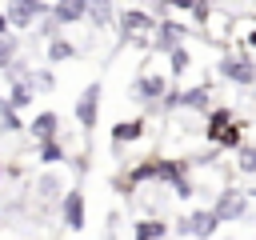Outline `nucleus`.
<instances>
[{"instance_id": "nucleus-1", "label": "nucleus", "mask_w": 256, "mask_h": 240, "mask_svg": "<svg viewBox=\"0 0 256 240\" xmlns=\"http://www.w3.org/2000/svg\"><path fill=\"white\" fill-rule=\"evenodd\" d=\"M188 160L184 156H156V184H168L180 200H188L196 188H192V176H188Z\"/></svg>"}, {"instance_id": "nucleus-2", "label": "nucleus", "mask_w": 256, "mask_h": 240, "mask_svg": "<svg viewBox=\"0 0 256 240\" xmlns=\"http://www.w3.org/2000/svg\"><path fill=\"white\" fill-rule=\"evenodd\" d=\"M116 24H120L124 44H148V48H152V32H156V16H152V12H144V8H124V12L116 16Z\"/></svg>"}, {"instance_id": "nucleus-3", "label": "nucleus", "mask_w": 256, "mask_h": 240, "mask_svg": "<svg viewBox=\"0 0 256 240\" xmlns=\"http://www.w3.org/2000/svg\"><path fill=\"white\" fill-rule=\"evenodd\" d=\"M216 76L228 80V84H240V88H252L256 84V60L248 52H228L216 60Z\"/></svg>"}, {"instance_id": "nucleus-4", "label": "nucleus", "mask_w": 256, "mask_h": 240, "mask_svg": "<svg viewBox=\"0 0 256 240\" xmlns=\"http://www.w3.org/2000/svg\"><path fill=\"white\" fill-rule=\"evenodd\" d=\"M160 108H188V112H208L212 108V88L208 84H196V88H168Z\"/></svg>"}, {"instance_id": "nucleus-5", "label": "nucleus", "mask_w": 256, "mask_h": 240, "mask_svg": "<svg viewBox=\"0 0 256 240\" xmlns=\"http://www.w3.org/2000/svg\"><path fill=\"white\" fill-rule=\"evenodd\" d=\"M172 232L176 236H216L220 232V216H216V208H192L188 216H180L172 224Z\"/></svg>"}, {"instance_id": "nucleus-6", "label": "nucleus", "mask_w": 256, "mask_h": 240, "mask_svg": "<svg viewBox=\"0 0 256 240\" xmlns=\"http://www.w3.org/2000/svg\"><path fill=\"white\" fill-rule=\"evenodd\" d=\"M164 92H168V76H164V72H140V76L132 80V96L144 100V104H152V108H160Z\"/></svg>"}, {"instance_id": "nucleus-7", "label": "nucleus", "mask_w": 256, "mask_h": 240, "mask_svg": "<svg viewBox=\"0 0 256 240\" xmlns=\"http://www.w3.org/2000/svg\"><path fill=\"white\" fill-rule=\"evenodd\" d=\"M216 216H220V224H232V220H244L248 216V192H240V188H220V196H216Z\"/></svg>"}, {"instance_id": "nucleus-8", "label": "nucleus", "mask_w": 256, "mask_h": 240, "mask_svg": "<svg viewBox=\"0 0 256 240\" xmlns=\"http://www.w3.org/2000/svg\"><path fill=\"white\" fill-rule=\"evenodd\" d=\"M184 40H188V24H184V20H168V16L156 20V32H152V48H156V52H172V48L184 44Z\"/></svg>"}, {"instance_id": "nucleus-9", "label": "nucleus", "mask_w": 256, "mask_h": 240, "mask_svg": "<svg viewBox=\"0 0 256 240\" xmlns=\"http://www.w3.org/2000/svg\"><path fill=\"white\" fill-rule=\"evenodd\" d=\"M84 216H88V204H84V192L80 188H68L60 196V220L68 232H84Z\"/></svg>"}, {"instance_id": "nucleus-10", "label": "nucleus", "mask_w": 256, "mask_h": 240, "mask_svg": "<svg viewBox=\"0 0 256 240\" xmlns=\"http://www.w3.org/2000/svg\"><path fill=\"white\" fill-rule=\"evenodd\" d=\"M96 120H100V84H88V88L76 96V124H80L84 132H92Z\"/></svg>"}, {"instance_id": "nucleus-11", "label": "nucleus", "mask_w": 256, "mask_h": 240, "mask_svg": "<svg viewBox=\"0 0 256 240\" xmlns=\"http://www.w3.org/2000/svg\"><path fill=\"white\" fill-rule=\"evenodd\" d=\"M8 24L20 32V28H32V20H40L44 12H48V4L44 0H8Z\"/></svg>"}, {"instance_id": "nucleus-12", "label": "nucleus", "mask_w": 256, "mask_h": 240, "mask_svg": "<svg viewBox=\"0 0 256 240\" xmlns=\"http://www.w3.org/2000/svg\"><path fill=\"white\" fill-rule=\"evenodd\" d=\"M28 132H32L36 140H52V136H60V116H56L52 108H44V112H36V116H32Z\"/></svg>"}, {"instance_id": "nucleus-13", "label": "nucleus", "mask_w": 256, "mask_h": 240, "mask_svg": "<svg viewBox=\"0 0 256 240\" xmlns=\"http://www.w3.org/2000/svg\"><path fill=\"white\" fill-rule=\"evenodd\" d=\"M148 132V124L136 116V120H120V124H112V144L116 148H124V144H136L140 136Z\"/></svg>"}, {"instance_id": "nucleus-14", "label": "nucleus", "mask_w": 256, "mask_h": 240, "mask_svg": "<svg viewBox=\"0 0 256 240\" xmlns=\"http://www.w3.org/2000/svg\"><path fill=\"white\" fill-rule=\"evenodd\" d=\"M52 16L60 24H80V20H88V0H56Z\"/></svg>"}, {"instance_id": "nucleus-15", "label": "nucleus", "mask_w": 256, "mask_h": 240, "mask_svg": "<svg viewBox=\"0 0 256 240\" xmlns=\"http://www.w3.org/2000/svg\"><path fill=\"white\" fill-rule=\"evenodd\" d=\"M232 120H236V112H232L228 104H220V108H208V128H204V136L216 144V136H220V132H224Z\"/></svg>"}, {"instance_id": "nucleus-16", "label": "nucleus", "mask_w": 256, "mask_h": 240, "mask_svg": "<svg viewBox=\"0 0 256 240\" xmlns=\"http://www.w3.org/2000/svg\"><path fill=\"white\" fill-rule=\"evenodd\" d=\"M32 96H36V88H32V80H28V76H16L4 100H8L12 108H28V104H32Z\"/></svg>"}, {"instance_id": "nucleus-17", "label": "nucleus", "mask_w": 256, "mask_h": 240, "mask_svg": "<svg viewBox=\"0 0 256 240\" xmlns=\"http://www.w3.org/2000/svg\"><path fill=\"white\" fill-rule=\"evenodd\" d=\"M168 232H172V228H168L164 220H156V216H148V220H136V224H132V236H136V240H164Z\"/></svg>"}, {"instance_id": "nucleus-18", "label": "nucleus", "mask_w": 256, "mask_h": 240, "mask_svg": "<svg viewBox=\"0 0 256 240\" xmlns=\"http://www.w3.org/2000/svg\"><path fill=\"white\" fill-rule=\"evenodd\" d=\"M64 188H68V184H64L60 172H44V176L36 180V196H40V200H56V196H64Z\"/></svg>"}, {"instance_id": "nucleus-19", "label": "nucleus", "mask_w": 256, "mask_h": 240, "mask_svg": "<svg viewBox=\"0 0 256 240\" xmlns=\"http://www.w3.org/2000/svg\"><path fill=\"white\" fill-rule=\"evenodd\" d=\"M88 20H92V28H112V20H116L112 0H88Z\"/></svg>"}, {"instance_id": "nucleus-20", "label": "nucleus", "mask_w": 256, "mask_h": 240, "mask_svg": "<svg viewBox=\"0 0 256 240\" xmlns=\"http://www.w3.org/2000/svg\"><path fill=\"white\" fill-rule=\"evenodd\" d=\"M72 56H76V44L72 40H64V36H52L48 40V64H64Z\"/></svg>"}, {"instance_id": "nucleus-21", "label": "nucleus", "mask_w": 256, "mask_h": 240, "mask_svg": "<svg viewBox=\"0 0 256 240\" xmlns=\"http://www.w3.org/2000/svg\"><path fill=\"white\" fill-rule=\"evenodd\" d=\"M164 56H168V72H172V76H184V72L192 68V52H188L184 44H176V48L164 52Z\"/></svg>"}, {"instance_id": "nucleus-22", "label": "nucleus", "mask_w": 256, "mask_h": 240, "mask_svg": "<svg viewBox=\"0 0 256 240\" xmlns=\"http://www.w3.org/2000/svg\"><path fill=\"white\" fill-rule=\"evenodd\" d=\"M240 144H244V124H240V120H232V124L216 136V148H240Z\"/></svg>"}, {"instance_id": "nucleus-23", "label": "nucleus", "mask_w": 256, "mask_h": 240, "mask_svg": "<svg viewBox=\"0 0 256 240\" xmlns=\"http://www.w3.org/2000/svg\"><path fill=\"white\" fill-rule=\"evenodd\" d=\"M0 128H4V132H20V128H24L20 108H12L8 100H0Z\"/></svg>"}, {"instance_id": "nucleus-24", "label": "nucleus", "mask_w": 256, "mask_h": 240, "mask_svg": "<svg viewBox=\"0 0 256 240\" xmlns=\"http://www.w3.org/2000/svg\"><path fill=\"white\" fill-rule=\"evenodd\" d=\"M64 160V144L52 136V140H40V164H60Z\"/></svg>"}, {"instance_id": "nucleus-25", "label": "nucleus", "mask_w": 256, "mask_h": 240, "mask_svg": "<svg viewBox=\"0 0 256 240\" xmlns=\"http://www.w3.org/2000/svg\"><path fill=\"white\" fill-rule=\"evenodd\" d=\"M236 168L248 172V176L256 172V144H240V148H236Z\"/></svg>"}, {"instance_id": "nucleus-26", "label": "nucleus", "mask_w": 256, "mask_h": 240, "mask_svg": "<svg viewBox=\"0 0 256 240\" xmlns=\"http://www.w3.org/2000/svg\"><path fill=\"white\" fill-rule=\"evenodd\" d=\"M28 80H32V88H36V92H52V88H56V76H52L48 68H36V72H28Z\"/></svg>"}, {"instance_id": "nucleus-27", "label": "nucleus", "mask_w": 256, "mask_h": 240, "mask_svg": "<svg viewBox=\"0 0 256 240\" xmlns=\"http://www.w3.org/2000/svg\"><path fill=\"white\" fill-rule=\"evenodd\" d=\"M12 60H16V40L8 32H0V68H8Z\"/></svg>"}, {"instance_id": "nucleus-28", "label": "nucleus", "mask_w": 256, "mask_h": 240, "mask_svg": "<svg viewBox=\"0 0 256 240\" xmlns=\"http://www.w3.org/2000/svg\"><path fill=\"white\" fill-rule=\"evenodd\" d=\"M192 20L204 28V24L212 20V0H196V4H192Z\"/></svg>"}, {"instance_id": "nucleus-29", "label": "nucleus", "mask_w": 256, "mask_h": 240, "mask_svg": "<svg viewBox=\"0 0 256 240\" xmlns=\"http://www.w3.org/2000/svg\"><path fill=\"white\" fill-rule=\"evenodd\" d=\"M192 4H196V0H156L160 16H164V12H172V8H176V12H192Z\"/></svg>"}, {"instance_id": "nucleus-30", "label": "nucleus", "mask_w": 256, "mask_h": 240, "mask_svg": "<svg viewBox=\"0 0 256 240\" xmlns=\"http://www.w3.org/2000/svg\"><path fill=\"white\" fill-rule=\"evenodd\" d=\"M12 24H8V12H0V32H8Z\"/></svg>"}, {"instance_id": "nucleus-31", "label": "nucleus", "mask_w": 256, "mask_h": 240, "mask_svg": "<svg viewBox=\"0 0 256 240\" xmlns=\"http://www.w3.org/2000/svg\"><path fill=\"white\" fill-rule=\"evenodd\" d=\"M248 48H252V52H256V28H252V32H248Z\"/></svg>"}, {"instance_id": "nucleus-32", "label": "nucleus", "mask_w": 256, "mask_h": 240, "mask_svg": "<svg viewBox=\"0 0 256 240\" xmlns=\"http://www.w3.org/2000/svg\"><path fill=\"white\" fill-rule=\"evenodd\" d=\"M248 200H256V188H248Z\"/></svg>"}, {"instance_id": "nucleus-33", "label": "nucleus", "mask_w": 256, "mask_h": 240, "mask_svg": "<svg viewBox=\"0 0 256 240\" xmlns=\"http://www.w3.org/2000/svg\"><path fill=\"white\" fill-rule=\"evenodd\" d=\"M0 176H4V164H0Z\"/></svg>"}]
</instances>
